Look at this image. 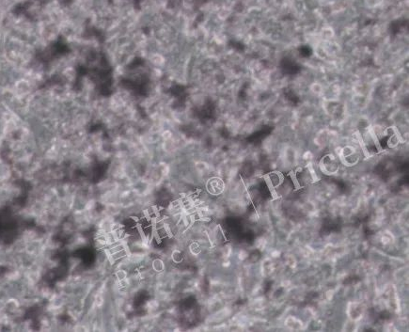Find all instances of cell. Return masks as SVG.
<instances>
[{"mask_svg":"<svg viewBox=\"0 0 409 332\" xmlns=\"http://www.w3.org/2000/svg\"><path fill=\"white\" fill-rule=\"evenodd\" d=\"M358 155L356 150L351 147H346L342 152V160L346 164H354L358 161Z\"/></svg>","mask_w":409,"mask_h":332,"instance_id":"obj_2","label":"cell"},{"mask_svg":"<svg viewBox=\"0 0 409 332\" xmlns=\"http://www.w3.org/2000/svg\"><path fill=\"white\" fill-rule=\"evenodd\" d=\"M322 168L323 171H326L328 173H332L338 170V164L336 162V158L332 155H327L324 157L322 162Z\"/></svg>","mask_w":409,"mask_h":332,"instance_id":"obj_1","label":"cell"}]
</instances>
